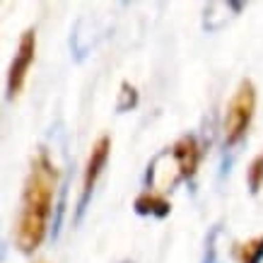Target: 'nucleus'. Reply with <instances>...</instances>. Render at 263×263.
Instances as JSON below:
<instances>
[{"mask_svg": "<svg viewBox=\"0 0 263 263\" xmlns=\"http://www.w3.org/2000/svg\"><path fill=\"white\" fill-rule=\"evenodd\" d=\"M234 258L239 263H261L263 258V234L261 237H254V239L244 241V244H237L234 247Z\"/></svg>", "mask_w": 263, "mask_h": 263, "instance_id": "obj_7", "label": "nucleus"}, {"mask_svg": "<svg viewBox=\"0 0 263 263\" xmlns=\"http://www.w3.org/2000/svg\"><path fill=\"white\" fill-rule=\"evenodd\" d=\"M109 150H111V140L106 136H102L92 145V152H89V160H87V167H85V176H82V193H80V203H78V210H85L87 205L89 196L95 191V183L102 174L104 164H106V157H109Z\"/></svg>", "mask_w": 263, "mask_h": 263, "instance_id": "obj_5", "label": "nucleus"}, {"mask_svg": "<svg viewBox=\"0 0 263 263\" xmlns=\"http://www.w3.org/2000/svg\"><path fill=\"white\" fill-rule=\"evenodd\" d=\"M56 167L48 160L46 152H39L32 162V172L27 176L22 193V210L17 220V247L24 254H32L39 247L48 230V217L53 205V193H56Z\"/></svg>", "mask_w": 263, "mask_h": 263, "instance_id": "obj_1", "label": "nucleus"}, {"mask_svg": "<svg viewBox=\"0 0 263 263\" xmlns=\"http://www.w3.org/2000/svg\"><path fill=\"white\" fill-rule=\"evenodd\" d=\"M126 263H130V261H126Z\"/></svg>", "mask_w": 263, "mask_h": 263, "instance_id": "obj_10", "label": "nucleus"}, {"mask_svg": "<svg viewBox=\"0 0 263 263\" xmlns=\"http://www.w3.org/2000/svg\"><path fill=\"white\" fill-rule=\"evenodd\" d=\"M198 160H200V150L196 138L183 136L181 140H176L169 150L157 155L152 160V164L147 167V183L152 186L150 191L155 193L169 191L181 179L193 176V172L198 167Z\"/></svg>", "mask_w": 263, "mask_h": 263, "instance_id": "obj_2", "label": "nucleus"}, {"mask_svg": "<svg viewBox=\"0 0 263 263\" xmlns=\"http://www.w3.org/2000/svg\"><path fill=\"white\" fill-rule=\"evenodd\" d=\"M172 205L167 203V198L162 193L145 191L136 198V213L138 215H155V217H167Z\"/></svg>", "mask_w": 263, "mask_h": 263, "instance_id": "obj_6", "label": "nucleus"}, {"mask_svg": "<svg viewBox=\"0 0 263 263\" xmlns=\"http://www.w3.org/2000/svg\"><path fill=\"white\" fill-rule=\"evenodd\" d=\"M121 92H123V102L119 104V111H126L128 106H136V102H138L136 89L130 87L128 82H123V85H121Z\"/></svg>", "mask_w": 263, "mask_h": 263, "instance_id": "obj_9", "label": "nucleus"}, {"mask_svg": "<svg viewBox=\"0 0 263 263\" xmlns=\"http://www.w3.org/2000/svg\"><path fill=\"white\" fill-rule=\"evenodd\" d=\"M256 109V89L249 80H244L237 87L234 97L227 104L224 114V145H237L241 138L247 136V128L254 119Z\"/></svg>", "mask_w": 263, "mask_h": 263, "instance_id": "obj_3", "label": "nucleus"}, {"mask_svg": "<svg viewBox=\"0 0 263 263\" xmlns=\"http://www.w3.org/2000/svg\"><path fill=\"white\" fill-rule=\"evenodd\" d=\"M263 183V152L251 162V167H249V186H251V191H258Z\"/></svg>", "mask_w": 263, "mask_h": 263, "instance_id": "obj_8", "label": "nucleus"}, {"mask_svg": "<svg viewBox=\"0 0 263 263\" xmlns=\"http://www.w3.org/2000/svg\"><path fill=\"white\" fill-rule=\"evenodd\" d=\"M34 53H36V34L34 29H27L20 39V46H17V53L8 72V97H17L22 92L29 65L34 63Z\"/></svg>", "mask_w": 263, "mask_h": 263, "instance_id": "obj_4", "label": "nucleus"}]
</instances>
